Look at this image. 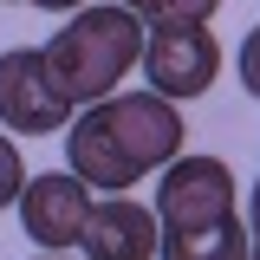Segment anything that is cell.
<instances>
[{
	"instance_id": "cell-10",
	"label": "cell",
	"mask_w": 260,
	"mask_h": 260,
	"mask_svg": "<svg viewBox=\"0 0 260 260\" xmlns=\"http://www.w3.org/2000/svg\"><path fill=\"white\" fill-rule=\"evenodd\" d=\"M20 195H26V162L13 150V137H0V208H20Z\"/></svg>"
},
{
	"instance_id": "cell-3",
	"label": "cell",
	"mask_w": 260,
	"mask_h": 260,
	"mask_svg": "<svg viewBox=\"0 0 260 260\" xmlns=\"http://www.w3.org/2000/svg\"><path fill=\"white\" fill-rule=\"evenodd\" d=\"M143 72H150V91L156 98H202L215 78H221V39L208 26H182V20H169V26H143Z\"/></svg>"
},
{
	"instance_id": "cell-6",
	"label": "cell",
	"mask_w": 260,
	"mask_h": 260,
	"mask_svg": "<svg viewBox=\"0 0 260 260\" xmlns=\"http://www.w3.org/2000/svg\"><path fill=\"white\" fill-rule=\"evenodd\" d=\"M85 221H91V189L72 169H39V176H26V195H20L26 241H39L46 254H65V247L85 241Z\"/></svg>"
},
{
	"instance_id": "cell-4",
	"label": "cell",
	"mask_w": 260,
	"mask_h": 260,
	"mask_svg": "<svg viewBox=\"0 0 260 260\" xmlns=\"http://www.w3.org/2000/svg\"><path fill=\"white\" fill-rule=\"evenodd\" d=\"M234 215V169L221 156H176L156 182V221L169 228H208Z\"/></svg>"
},
{
	"instance_id": "cell-8",
	"label": "cell",
	"mask_w": 260,
	"mask_h": 260,
	"mask_svg": "<svg viewBox=\"0 0 260 260\" xmlns=\"http://www.w3.org/2000/svg\"><path fill=\"white\" fill-rule=\"evenodd\" d=\"M247 254H254V234L241 215L208 221V228H169L156 241V260H247Z\"/></svg>"
},
{
	"instance_id": "cell-2",
	"label": "cell",
	"mask_w": 260,
	"mask_h": 260,
	"mask_svg": "<svg viewBox=\"0 0 260 260\" xmlns=\"http://www.w3.org/2000/svg\"><path fill=\"white\" fill-rule=\"evenodd\" d=\"M39 59H46L52 91H59L72 111H91L104 98H117V85L130 78V65L143 59V20H137L130 7H117V0H111V7H78V13L39 46Z\"/></svg>"
},
{
	"instance_id": "cell-14",
	"label": "cell",
	"mask_w": 260,
	"mask_h": 260,
	"mask_svg": "<svg viewBox=\"0 0 260 260\" xmlns=\"http://www.w3.org/2000/svg\"><path fill=\"white\" fill-rule=\"evenodd\" d=\"M39 260H65V254H39Z\"/></svg>"
},
{
	"instance_id": "cell-9",
	"label": "cell",
	"mask_w": 260,
	"mask_h": 260,
	"mask_svg": "<svg viewBox=\"0 0 260 260\" xmlns=\"http://www.w3.org/2000/svg\"><path fill=\"white\" fill-rule=\"evenodd\" d=\"M117 7H130L143 26H169V20H182V26H208L221 0H117Z\"/></svg>"
},
{
	"instance_id": "cell-12",
	"label": "cell",
	"mask_w": 260,
	"mask_h": 260,
	"mask_svg": "<svg viewBox=\"0 0 260 260\" xmlns=\"http://www.w3.org/2000/svg\"><path fill=\"white\" fill-rule=\"evenodd\" d=\"M26 7H39V13H78L85 0H26Z\"/></svg>"
},
{
	"instance_id": "cell-5",
	"label": "cell",
	"mask_w": 260,
	"mask_h": 260,
	"mask_svg": "<svg viewBox=\"0 0 260 260\" xmlns=\"http://www.w3.org/2000/svg\"><path fill=\"white\" fill-rule=\"evenodd\" d=\"M0 124L20 130V137L72 130V104L52 91L39 46H13V52H0Z\"/></svg>"
},
{
	"instance_id": "cell-7",
	"label": "cell",
	"mask_w": 260,
	"mask_h": 260,
	"mask_svg": "<svg viewBox=\"0 0 260 260\" xmlns=\"http://www.w3.org/2000/svg\"><path fill=\"white\" fill-rule=\"evenodd\" d=\"M156 215L130 195L91 202V221H85V260H156Z\"/></svg>"
},
{
	"instance_id": "cell-15",
	"label": "cell",
	"mask_w": 260,
	"mask_h": 260,
	"mask_svg": "<svg viewBox=\"0 0 260 260\" xmlns=\"http://www.w3.org/2000/svg\"><path fill=\"white\" fill-rule=\"evenodd\" d=\"M247 260H260V247H254V254H247Z\"/></svg>"
},
{
	"instance_id": "cell-11",
	"label": "cell",
	"mask_w": 260,
	"mask_h": 260,
	"mask_svg": "<svg viewBox=\"0 0 260 260\" xmlns=\"http://www.w3.org/2000/svg\"><path fill=\"white\" fill-rule=\"evenodd\" d=\"M241 85H247V91L260 98V26L247 32V39H241Z\"/></svg>"
},
{
	"instance_id": "cell-13",
	"label": "cell",
	"mask_w": 260,
	"mask_h": 260,
	"mask_svg": "<svg viewBox=\"0 0 260 260\" xmlns=\"http://www.w3.org/2000/svg\"><path fill=\"white\" fill-rule=\"evenodd\" d=\"M247 234H254V247H260V182H254V202H247Z\"/></svg>"
},
{
	"instance_id": "cell-1",
	"label": "cell",
	"mask_w": 260,
	"mask_h": 260,
	"mask_svg": "<svg viewBox=\"0 0 260 260\" xmlns=\"http://www.w3.org/2000/svg\"><path fill=\"white\" fill-rule=\"evenodd\" d=\"M182 111L156 91H117L78 111V124L65 130V156H72V176L85 189L104 195H130V182L156 176L182 156Z\"/></svg>"
}]
</instances>
